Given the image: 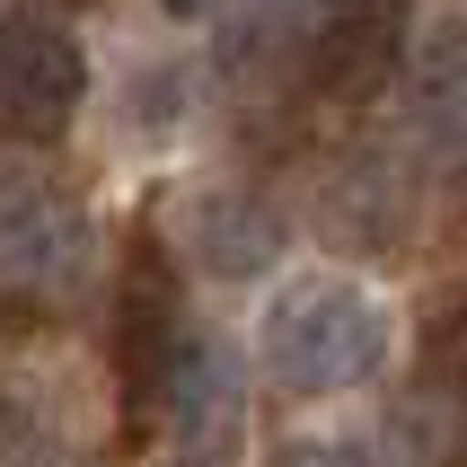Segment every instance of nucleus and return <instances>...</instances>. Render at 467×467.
Here are the masks:
<instances>
[{
	"label": "nucleus",
	"mask_w": 467,
	"mask_h": 467,
	"mask_svg": "<svg viewBox=\"0 0 467 467\" xmlns=\"http://www.w3.org/2000/svg\"><path fill=\"white\" fill-rule=\"evenodd\" d=\"M274 389L291 397H336V389H362L370 370L389 362V317L362 283H336V274H309V283H283L274 309H265V336H256Z\"/></svg>",
	"instance_id": "obj_1"
},
{
	"label": "nucleus",
	"mask_w": 467,
	"mask_h": 467,
	"mask_svg": "<svg viewBox=\"0 0 467 467\" xmlns=\"http://www.w3.org/2000/svg\"><path fill=\"white\" fill-rule=\"evenodd\" d=\"M88 265H98V230H88L79 194L53 185L45 168L0 159V283L36 291V300H71L88 291Z\"/></svg>",
	"instance_id": "obj_2"
},
{
	"label": "nucleus",
	"mask_w": 467,
	"mask_h": 467,
	"mask_svg": "<svg viewBox=\"0 0 467 467\" xmlns=\"http://www.w3.org/2000/svg\"><path fill=\"white\" fill-rule=\"evenodd\" d=\"M88 98V53L53 9H0V141H62Z\"/></svg>",
	"instance_id": "obj_3"
},
{
	"label": "nucleus",
	"mask_w": 467,
	"mask_h": 467,
	"mask_svg": "<svg viewBox=\"0 0 467 467\" xmlns=\"http://www.w3.org/2000/svg\"><path fill=\"white\" fill-rule=\"evenodd\" d=\"M177 274H168V256H159V238L141 230L124 256V283H115V379H124V415L141 423L159 406V379H168V362H177Z\"/></svg>",
	"instance_id": "obj_4"
},
{
	"label": "nucleus",
	"mask_w": 467,
	"mask_h": 467,
	"mask_svg": "<svg viewBox=\"0 0 467 467\" xmlns=\"http://www.w3.org/2000/svg\"><path fill=\"white\" fill-rule=\"evenodd\" d=\"M397 53H406V0H317L300 62H309L317 98L362 106L397 79Z\"/></svg>",
	"instance_id": "obj_5"
},
{
	"label": "nucleus",
	"mask_w": 467,
	"mask_h": 467,
	"mask_svg": "<svg viewBox=\"0 0 467 467\" xmlns=\"http://www.w3.org/2000/svg\"><path fill=\"white\" fill-rule=\"evenodd\" d=\"M177 230H185V256L203 265L212 283H256L265 265L283 256V221L247 185H194L185 212H177Z\"/></svg>",
	"instance_id": "obj_6"
},
{
	"label": "nucleus",
	"mask_w": 467,
	"mask_h": 467,
	"mask_svg": "<svg viewBox=\"0 0 467 467\" xmlns=\"http://www.w3.org/2000/svg\"><path fill=\"white\" fill-rule=\"evenodd\" d=\"M406 221H415V185H406V168L389 150H353V159L327 168V185H317V230L336 238V247L379 256V247L406 238Z\"/></svg>",
	"instance_id": "obj_7"
},
{
	"label": "nucleus",
	"mask_w": 467,
	"mask_h": 467,
	"mask_svg": "<svg viewBox=\"0 0 467 467\" xmlns=\"http://www.w3.org/2000/svg\"><path fill=\"white\" fill-rule=\"evenodd\" d=\"M150 415H168V432H177L185 450H230L238 441V370H230V353L212 336H185L168 379H159Z\"/></svg>",
	"instance_id": "obj_8"
},
{
	"label": "nucleus",
	"mask_w": 467,
	"mask_h": 467,
	"mask_svg": "<svg viewBox=\"0 0 467 467\" xmlns=\"http://www.w3.org/2000/svg\"><path fill=\"white\" fill-rule=\"evenodd\" d=\"M0 467H88V459H79L53 423H36V415L9 406V415H0Z\"/></svg>",
	"instance_id": "obj_9"
},
{
	"label": "nucleus",
	"mask_w": 467,
	"mask_h": 467,
	"mask_svg": "<svg viewBox=\"0 0 467 467\" xmlns=\"http://www.w3.org/2000/svg\"><path fill=\"white\" fill-rule=\"evenodd\" d=\"M274 467H370V450H353V441H291V450H274Z\"/></svg>",
	"instance_id": "obj_10"
},
{
	"label": "nucleus",
	"mask_w": 467,
	"mask_h": 467,
	"mask_svg": "<svg viewBox=\"0 0 467 467\" xmlns=\"http://www.w3.org/2000/svg\"><path fill=\"white\" fill-rule=\"evenodd\" d=\"M159 9H168V18H203L212 0H159Z\"/></svg>",
	"instance_id": "obj_11"
}]
</instances>
